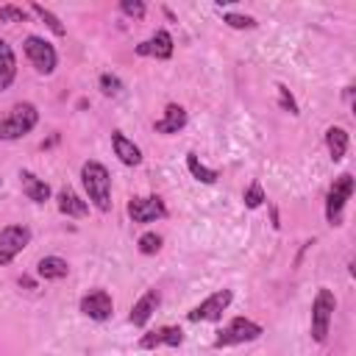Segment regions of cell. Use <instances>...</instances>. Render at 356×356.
<instances>
[{"label": "cell", "mask_w": 356, "mask_h": 356, "mask_svg": "<svg viewBox=\"0 0 356 356\" xmlns=\"http://www.w3.org/2000/svg\"><path fill=\"white\" fill-rule=\"evenodd\" d=\"M136 53H139V56L170 58V56H172V36H170L167 31H156L153 39H147V42H142V44L136 47Z\"/></svg>", "instance_id": "7c38bea8"}, {"label": "cell", "mask_w": 356, "mask_h": 356, "mask_svg": "<svg viewBox=\"0 0 356 356\" xmlns=\"http://www.w3.org/2000/svg\"><path fill=\"white\" fill-rule=\"evenodd\" d=\"M100 89H103V95H120L122 92V81L117 78V75H111V72H103L100 75Z\"/></svg>", "instance_id": "484cf974"}, {"label": "cell", "mask_w": 356, "mask_h": 356, "mask_svg": "<svg viewBox=\"0 0 356 356\" xmlns=\"http://www.w3.org/2000/svg\"><path fill=\"white\" fill-rule=\"evenodd\" d=\"M17 75V58L6 39H0V89H8Z\"/></svg>", "instance_id": "e0dca14e"}, {"label": "cell", "mask_w": 356, "mask_h": 356, "mask_svg": "<svg viewBox=\"0 0 356 356\" xmlns=\"http://www.w3.org/2000/svg\"><path fill=\"white\" fill-rule=\"evenodd\" d=\"M181 342H184V331H181L178 325H164V328H156V331L145 334V337L139 339V348H142V350H153V348H159V345L178 348Z\"/></svg>", "instance_id": "8fae6325"}, {"label": "cell", "mask_w": 356, "mask_h": 356, "mask_svg": "<svg viewBox=\"0 0 356 356\" xmlns=\"http://www.w3.org/2000/svg\"><path fill=\"white\" fill-rule=\"evenodd\" d=\"M278 100H281V108H286L289 114H298V103H295V97L289 95L286 86H278Z\"/></svg>", "instance_id": "f1b7e54d"}, {"label": "cell", "mask_w": 356, "mask_h": 356, "mask_svg": "<svg viewBox=\"0 0 356 356\" xmlns=\"http://www.w3.org/2000/svg\"><path fill=\"white\" fill-rule=\"evenodd\" d=\"M261 337V325L248 320V317H234L214 339V348H231V345H242V342H253Z\"/></svg>", "instance_id": "277c9868"}, {"label": "cell", "mask_w": 356, "mask_h": 356, "mask_svg": "<svg viewBox=\"0 0 356 356\" xmlns=\"http://www.w3.org/2000/svg\"><path fill=\"white\" fill-rule=\"evenodd\" d=\"M39 122V111L31 103H17L8 114H0V139H19L33 131Z\"/></svg>", "instance_id": "7a4b0ae2"}, {"label": "cell", "mask_w": 356, "mask_h": 356, "mask_svg": "<svg viewBox=\"0 0 356 356\" xmlns=\"http://www.w3.org/2000/svg\"><path fill=\"white\" fill-rule=\"evenodd\" d=\"M28 11L19 6H0V22H25Z\"/></svg>", "instance_id": "d4e9b609"}, {"label": "cell", "mask_w": 356, "mask_h": 356, "mask_svg": "<svg viewBox=\"0 0 356 356\" xmlns=\"http://www.w3.org/2000/svg\"><path fill=\"white\" fill-rule=\"evenodd\" d=\"M33 11H36V14H39V17L47 22V28H50L56 36H64V33H67V31H64V25L58 22V17H56L53 11H47V8H44V6H39V3H33Z\"/></svg>", "instance_id": "7402d4cb"}, {"label": "cell", "mask_w": 356, "mask_h": 356, "mask_svg": "<svg viewBox=\"0 0 356 356\" xmlns=\"http://www.w3.org/2000/svg\"><path fill=\"white\" fill-rule=\"evenodd\" d=\"M128 214H131L134 222H153V220L164 217L167 209H164L161 197L147 195V197H134V200L128 203Z\"/></svg>", "instance_id": "9c48e42d"}, {"label": "cell", "mask_w": 356, "mask_h": 356, "mask_svg": "<svg viewBox=\"0 0 356 356\" xmlns=\"http://www.w3.org/2000/svg\"><path fill=\"white\" fill-rule=\"evenodd\" d=\"M81 184H83L89 200L100 211H108L111 209V178H108V170L100 161H86L81 167Z\"/></svg>", "instance_id": "6da1fadb"}, {"label": "cell", "mask_w": 356, "mask_h": 356, "mask_svg": "<svg viewBox=\"0 0 356 356\" xmlns=\"http://www.w3.org/2000/svg\"><path fill=\"white\" fill-rule=\"evenodd\" d=\"M19 178H22V192L28 195V200H33V203H44V200L50 197V186H47L42 178H36L33 172L22 170Z\"/></svg>", "instance_id": "2e32d148"}, {"label": "cell", "mask_w": 356, "mask_h": 356, "mask_svg": "<svg viewBox=\"0 0 356 356\" xmlns=\"http://www.w3.org/2000/svg\"><path fill=\"white\" fill-rule=\"evenodd\" d=\"M81 312L92 320H108L114 312V300L106 289H92L89 295L81 298Z\"/></svg>", "instance_id": "30bf717a"}, {"label": "cell", "mask_w": 356, "mask_h": 356, "mask_svg": "<svg viewBox=\"0 0 356 356\" xmlns=\"http://www.w3.org/2000/svg\"><path fill=\"white\" fill-rule=\"evenodd\" d=\"M350 195H353V178L348 172H342L339 178H334V184L328 189V200H325V217H328L331 225L339 222L342 209H345V203H348Z\"/></svg>", "instance_id": "8992f818"}, {"label": "cell", "mask_w": 356, "mask_h": 356, "mask_svg": "<svg viewBox=\"0 0 356 356\" xmlns=\"http://www.w3.org/2000/svg\"><path fill=\"white\" fill-rule=\"evenodd\" d=\"M325 147H328V153H331L334 161H342L345 153H348V131L331 125V128L325 131Z\"/></svg>", "instance_id": "d6986e66"}, {"label": "cell", "mask_w": 356, "mask_h": 356, "mask_svg": "<svg viewBox=\"0 0 356 356\" xmlns=\"http://www.w3.org/2000/svg\"><path fill=\"white\" fill-rule=\"evenodd\" d=\"M36 273H39V278H44V281H58V278H64V275L70 273V264H67L64 259H58V256H44V259H39Z\"/></svg>", "instance_id": "ac0fdd59"}, {"label": "cell", "mask_w": 356, "mask_h": 356, "mask_svg": "<svg viewBox=\"0 0 356 356\" xmlns=\"http://www.w3.org/2000/svg\"><path fill=\"white\" fill-rule=\"evenodd\" d=\"M159 248H161V236L159 234H142L139 236V253H145V256H153V253H159Z\"/></svg>", "instance_id": "cb8c5ba5"}, {"label": "cell", "mask_w": 356, "mask_h": 356, "mask_svg": "<svg viewBox=\"0 0 356 356\" xmlns=\"http://www.w3.org/2000/svg\"><path fill=\"white\" fill-rule=\"evenodd\" d=\"M120 8H122V14H128V17H145V3L142 0H122L120 3Z\"/></svg>", "instance_id": "4316f807"}, {"label": "cell", "mask_w": 356, "mask_h": 356, "mask_svg": "<svg viewBox=\"0 0 356 356\" xmlns=\"http://www.w3.org/2000/svg\"><path fill=\"white\" fill-rule=\"evenodd\" d=\"M111 145H114V153H117V159H120L122 164L136 167V164L142 161V150H139L122 131H114V134H111Z\"/></svg>", "instance_id": "4fadbf2b"}, {"label": "cell", "mask_w": 356, "mask_h": 356, "mask_svg": "<svg viewBox=\"0 0 356 356\" xmlns=\"http://www.w3.org/2000/svg\"><path fill=\"white\" fill-rule=\"evenodd\" d=\"M231 298H234L231 289H220V292L209 295L203 303H197V306L189 312V320H192V323H197V320H220L222 312L228 309Z\"/></svg>", "instance_id": "ba28073f"}, {"label": "cell", "mask_w": 356, "mask_h": 356, "mask_svg": "<svg viewBox=\"0 0 356 356\" xmlns=\"http://www.w3.org/2000/svg\"><path fill=\"white\" fill-rule=\"evenodd\" d=\"M184 125H186V111H184V106H178V103H170V106L164 108V117L156 120V131H159V134H178Z\"/></svg>", "instance_id": "5bb4252c"}, {"label": "cell", "mask_w": 356, "mask_h": 356, "mask_svg": "<svg viewBox=\"0 0 356 356\" xmlns=\"http://www.w3.org/2000/svg\"><path fill=\"white\" fill-rule=\"evenodd\" d=\"M334 309H337L334 292L325 289V286H320L317 295H314V300H312V339H314V342H325L328 328H331Z\"/></svg>", "instance_id": "3957f363"}, {"label": "cell", "mask_w": 356, "mask_h": 356, "mask_svg": "<svg viewBox=\"0 0 356 356\" xmlns=\"http://www.w3.org/2000/svg\"><path fill=\"white\" fill-rule=\"evenodd\" d=\"M231 28H256V19L253 17H242V14H225L222 17Z\"/></svg>", "instance_id": "83f0119b"}, {"label": "cell", "mask_w": 356, "mask_h": 356, "mask_svg": "<svg viewBox=\"0 0 356 356\" xmlns=\"http://www.w3.org/2000/svg\"><path fill=\"white\" fill-rule=\"evenodd\" d=\"M264 200H267V197H264L261 184H259V181H253V184L245 189V206H248V209H259Z\"/></svg>", "instance_id": "603a6c76"}, {"label": "cell", "mask_w": 356, "mask_h": 356, "mask_svg": "<svg viewBox=\"0 0 356 356\" xmlns=\"http://www.w3.org/2000/svg\"><path fill=\"white\" fill-rule=\"evenodd\" d=\"M156 306H159V292L156 289H150V292H145L136 303H134V309H131V323L134 325H145L150 317H153V312H156Z\"/></svg>", "instance_id": "9a60e30c"}, {"label": "cell", "mask_w": 356, "mask_h": 356, "mask_svg": "<svg viewBox=\"0 0 356 356\" xmlns=\"http://www.w3.org/2000/svg\"><path fill=\"white\" fill-rule=\"evenodd\" d=\"M186 167H189V172H192L197 181H203V184H214V181H217V170H209L206 164H200L195 153H186Z\"/></svg>", "instance_id": "44dd1931"}, {"label": "cell", "mask_w": 356, "mask_h": 356, "mask_svg": "<svg viewBox=\"0 0 356 356\" xmlns=\"http://www.w3.org/2000/svg\"><path fill=\"white\" fill-rule=\"evenodd\" d=\"M31 242V228L28 225H6L0 231V267H6L17 253H22Z\"/></svg>", "instance_id": "52a82bcc"}, {"label": "cell", "mask_w": 356, "mask_h": 356, "mask_svg": "<svg viewBox=\"0 0 356 356\" xmlns=\"http://www.w3.org/2000/svg\"><path fill=\"white\" fill-rule=\"evenodd\" d=\"M58 211L67 214V217H83V214L89 211V206H86V200H81L72 189H61V192H58Z\"/></svg>", "instance_id": "ffe728a7"}, {"label": "cell", "mask_w": 356, "mask_h": 356, "mask_svg": "<svg viewBox=\"0 0 356 356\" xmlns=\"http://www.w3.org/2000/svg\"><path fill=\"white\" fill-rule=\"evenodd\" d=\"M22 44H25V56L31 58V64L36 67V72L50 75V72L56 70L58 56H56V47H53L50 42H44L42 36H25Z\"/></svg>", "instance_id": "5b68a950"}]
</instances>
